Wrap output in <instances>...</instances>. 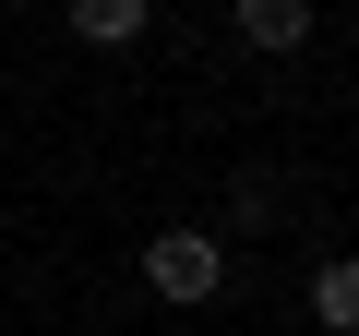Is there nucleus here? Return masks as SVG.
Returning <instances> with one entry per match:
<instances>
[{
    "instance_id": "3",
    "label": "nucleus",
    "mask_w": 359,
    "mask_h": 336,
    "mask_svg": "<svg viewBox=\"0 0 359 336\" xmlns=\"http://www.w3.org/2000/svg\"><path fill=\"white\" fill-rule=\"evenodd\" d=\"M299 300H311V324H323V336H359V252H323Z\"/></svg>"
},
{
    "instance_id": "1",
    "label": "nucleus",
    "mask_w": 359,
    "mask_h": 336,
    "mask_svg": "<svg viewBox=\"0 0 359 336\" xmlns=\"http://www.w3.org/2000/svg\"><path fill=\"white\" fill-rule=\"evenodd\" d=\"M144 288H156L168 312H204V300L228 288V240H216V228H156V240H144Z\"/></svg>"
},
{
    "instance_id": "2",
    "label": "nucleus",
    "mask_w": 359,
    "mask_h": 336,
    "mask_svg": "<svg viewBox=\"0 0 359 336\" xmlns=\"http://www.w3.org/2000/svg\"><path fill=\"white\" fill-rule=\"evenodd\" d=\"M228 37L252 60H287V49H311V0H228Z\"/></svg>"
},
{
    "instance_id": "4",
    "label": "nucleus",
    "mask_w": 359,
    "mask_h": 336,
    "mask_svg": "<svg viewBox=\"0 0 359 336\" xmlns=\"http://www.w3.org/2000/svg\"><path fill=\"white\" fill-rule=\"evenodd\" d=\"M156 25V0H72V49H132Z\"/></svg>"
}]
</instances>
